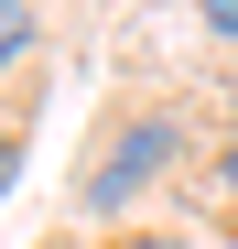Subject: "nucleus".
Masks as SVG:
<instances>
[{
	"label": "nucleus",
	"mask_w": 238,
	"mask_h": 249,
	"mask_svg": "<svg viewBox=\"0 0 238 249\" xmlns=\"http://www.w3.org/2000/svg\"><path fill=\"white\" fill-rule=\"evenodd\" d=\"M217 184H227V195H238V119H227V162H217Z\"/></svg>",
	"instance_id": "39448f33"
},
{
	"label": "nucleus",
	"mask_w": 238,
	"mask_h": 249,
	"mask_svg": "<svg viewBox=\"0 0 238 249\" xmlns=\"http://www.w3.org/2000/svg\"><path fill=\"white\" fill-rule=\"evenodd\" d=\"M206 22H217V33H227V44H238V0H206Z\"/></svg>",
	"instance_id": "20e7f679"
},
{
	"label": "nucleus",
	"mask_w": 238,
	"mask_h": 249,
	"mask_svg": "<svg viewBox=\"0 0 238 249\" xmlns=\"http://www.w3.org/2000/svg\"><path fill=\"white\" fill-rule=\"evenodd\" d=\"M33 54V0H0V65Z\"/></svg>",
	"instance_id": "f03ea898"
},
{
	"label": "nucleus",
	"mask_w": 238,
	"mask_h": 249,
	"mask_svg": "<svg viewBox=\"0 0 238 249\" xmlns=\"http://www.w3.org/2000/svg\"><path fill=\"white\" fill-rule=\"evenodd\" d=\"M119 249H184V238H119Z\"/></svg>",
	"instance_id": "423d86ee"
},
{
	"label": "nucleus",
	"mask_w": 238,
	"mask_h": 249,
	"mask_svg": "<svg viewBox=\"0 0 238 249\" xmlns=\"http://www.w3.org/2000/svg\"><path fill=\"white\" fill-rule=\"evenodd\" d=\"M11 174H22V141H11V119H0V195H11Z\"/></svg>",
	"instance_id": "7ed1b4c3"
},
{
	"label": "nucleus",
	"mask_w": 238,
	"mask_h": 249,
	"mask_svg": "<svg viewBox=\"0 0 238 249\" xmlns=\"http://www.w3.org/2000/svg\"><path fill=\"white\" fill-rule=\"evenodd\" d=\"M163 162H173V119H119V141H108V162L87 174V217H108V206L130 195V184H152Z\"/></svg>",
	"instance_id": "f257e3e1"
}]
</instances>
